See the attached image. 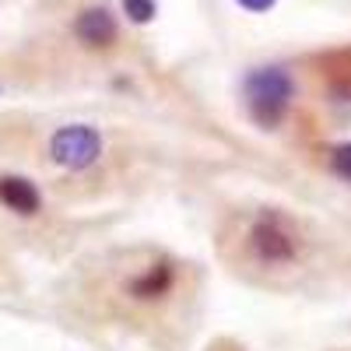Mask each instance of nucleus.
Masks as SVG:
<instances>
[{
  "instance_id": "1",
  "label": "nucleus",
  "mask_w": 351,
  "mask_h": 351,
  "mask_svg": "<svg viewBox=\"0 0 351 351\" xmlns=\"http://www.w3.org/2000/svg\"><path fill=\"white\" fill-rule=\"evenodd\" d=\"M246 109L253 116V123H260L263 130L281 127V120L291 109V99H295V84H291V74L285 67H260L246 77Z\"/></svg>"
},
{
  "instance_id": "2",
  "label": "nucleus",
  "mask_w": 351,
  "mask_h": 351,
  "mask_svg": "<svg viewBox=\"0 0 351 351\" xmlns=\"http://www.w3.org/2000/svg\"><path fill=\"white\" fill-rule=\"evenodd\" d=\"M302 250V239L295 236V228H288L281 215L274 211H263L253 228H250V253L260 263H291Z\"/></svg>"
},
{
  "instance_id": "3",
  "label": "nucleus",
  "mask_w": 351,
  "mask_h": 351,
  "mask_svg": "<svg viewBox=\"0 0 351 351\" xmlns=\"http://www.w3.org/2000/svg\"><path fill=\"white\" fill-rule=\"evenodd\" d=\"M49 158L71 172L92 169L102 158V134L88 123H67L49 137Z\"/></svg>"
},
{
  "instance_id": "6",
  "label": "nucleus",
  "mask_w": 351,
  "mask_h": 351,
  "mask_svg": "<svg viewBox=\"0 0 351 351\" xmlns=\"http://www.w3.org/2000/svg\"><path fill=\"white\" fill-rule=\"evenodd\" d=\"M74 36L77 43L92 46V49H106L116 43V18L106 8H84L74 18Z\"/></svg>"
},
{
  "instance_id": "7",
  "label": "nucleus",
  "mask_w": 351,
  "mask_h": 351,
  "mask_svg": "<svg viewBox=\"0 0 351 351\" xmlns=\"http://www.w3.org/2000/svg\"><path fill=\"white\" fill-rule=\"evenodd\" d=\"M155 0H123V14L134 21V25H148L155 18Z\"/></svg>"
},
{
  "instance_id": "4",
  "label": "nucleus",
  "mask_w": 351,
  "mask_h": 351,
  "mask_svg": "<svg viewBox=\"0 0 351 351\" xmlns=\"http://www.w3.org/2000/svg\"><path fill=\"white\" fill-rule=\"evenodd\" d=\"M176 285V267L172 260H155L152 267H144L141 274H134L127 281V295L137 302H162Z\"/></svg>"
},
{
  "instance_id": "5",
  "label": "nucleus",
  "mask_w": 351,
  "mask_h": 351,
  "mask_svg": "<svg viewBox=\"0 0 351 351\" xmlns=\"http://www.w3.org/2000/svg\"><path fill=\"white\" fill-rule=\"evenodd\" d=\"M0 204H4L8 211L21 215V218H32L43 211V193L32 180H25V176H0Z\"/></svg>"
},
{
  "instance_id": "8",
  "label": "nucleus",
  "mask_w": 351,
  "mask_h": 351,
  "mask_svg": "<svg viewBox=\"0 0 351 351\" xmlns=\"http://www.w3.org/2000/svg\"><path fill=\"white\" fill-rule=\"evenodd\" d=\"M330 169L341 176V180L351 183V144H337V148L330 152Z\"/></svg>"
},
{
  "instance_id": "9",
  "label": "nucleus",
  "mask_w": 351,
  "mask_h": 351,
  "mask_svg": "<svg viewBox=\"0 0 351 351\" xmlns=\"http://www.w3.org/2000/svg\"><path fill=\"white\" fill-rule=\"evenodd\" d=\"M278 4V0H239V8H246V11H253V14H263V11H271Z\"/></svg>"
}]
</instances>
